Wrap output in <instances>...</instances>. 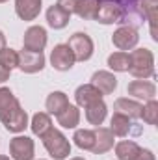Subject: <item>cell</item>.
Returning a JSON list of instances; mask_svg holds the SVG:
<instances>
[{"instance_id": "1", "label": "cell", "mask_w": 158, "mask_h": 160, "mask_svg": "<svg viewBox=\"0 0 158 160\" xmlns=\"http://www.w3.org/2000/svg\"><path fill=\"white\" fill-rule=\"evenodd\" d=\"M0 123L13 134H21L28 127V114L22 110L13 91L6 86L0 88Z\"/></svg>"}, {"instance_id": "2", "label": "cell", "mask_w": 158, "mask_h": 160, "mask_svg": "<svg viewBox=\"0 0 158 160\" xmlns=\"http://www.w3.org/2000/svg\"><path fill=\"white\" fill-rule=\"evenodd\" d=\"M130 65L128 73L138 80H147L155 77V54L149 48H132L128 52Z\"/></svg>"}, {"instance_id": "3", "label": "cell", "mask_w": 158, "mask_h": 160, "mask_svg": "<svg viewBox=\"0 0 158 160\" xmlns=\"http://www.w3.org/2000/svg\"><path fill=\"white\" fill-rule=\"evenodd\" d=\"M41 140H43L45 149L48 151V155L54 160H65L71 155V143L63 136L62 130H58V128L52 127L45 136H41Z\"/></svg>"}, {"instance_id": "4", "label": "cell", "mask_w": 158, "mask_h": 160, "mask_svg": "<svg viewBox=\"0 0 158 160\" xmlns=\"http://www.w3.org/2000/svg\"><path fill=\"white\" fill-rule=\"evenodd\" d=\"M95 21L104 24V26L106 24H117V22H125L126 21V13H125V9L119 6L117 2L101 0V6H99Z\"/></svg>"}, {"instance_id": "5", "label": "cell", "mask_w": 158, "mask_h": 160, "mask_svg": "<svg viewBox=\"0 0 158 160\" xmlns=\"http://www.w3.org/2000/svg\"><path fill=\"white\" fill-rule=\"evenodd\" d=\"M69 48L73 50V56L77 62H87L91 56H93V50H95V45L93 39L86 34V32H77L73 34L69 41H67Z\"/></svg>"}, {"instance_id": "6", "label": "cell", "mask_w": 158, "mask_h": 160, "mask_svg": "<svg viewBox=\"0 0 158 160\" xmlns=\"http://www.w3.org/2000/svg\"><path fill=\"white\" fill-rule=\"evenodd\" d=\"M138 41H140V34H138V30H136L134 26H130V24L119 26L117 30L114 32V36H112L114 47H116L117 50H123V52L136 48Z\"/></svg>"}, {"instance_id": "7", "label": "cell", "mask_w": 158, "mask_h": 160, "mask_svg": "<svg viewBox=\"0 0 158 160\" xmlns=\"http://www.w3.org/2000/svg\"><path fill=\"white\" fill-rule=\"evenodd\" d=\"M34 140L28 136H15L9 142V158L11 160H34Z\"/></svg>"}, {"instance_id": "8", "label": "cell", "mask_w": 158, "mask_h": 160, "mask_svg": "<svg viewBox=\"0 0 158 160\" xmlns=\"http://www.w3.org/2000/svg\"><path fill=\"white\" fill-rule=\"evenodd\" d=\"M75 56H73V50L69 48L67 43H60L52 48L50 52V63L56 71H69L73 69L75 65Z\"/></svg>"}, {"instance_id": "9", "label": "cell", "mask_w": 158, "mask_h": 160, "mask_svg": "<svg viewBox=\"0 0 158 160\" xmlns=\"http://www.w3.org/2000/svg\"><path fill=\"white\" fill-rule=\"evenodd\" d=\"M45 67V54L43 52H32V50H21L19 52V69L26 75L39 73Z\"/></svg>"}, {"instance_id": "10", "label": "cell", "mask_w": 158, "mask_h": 160, "mask_svg": "<svg viewBox=\"0 0 158 160\" xmlns=\"http://www.w3.org/2000/svg\"><path fill=\"white\" fill-rule=\"evenodd\" d=\"M47 30L43 26H30L24 32L22 38V47L24 50H32V52H43V48L47 47Z\"/></svg>"}, {"instance_id": "11", "label": "cell", "mask_w": 158, "mask_h": 160, "mask_svg": "<svg viewBox=\"0 0 158 160\" xmlns=\"http://www.w3.org/2000/svg\"><path fill=\"white\" fill-rule=\"evenodd\" d=\"M126 93L134 99L151 101V99L156 97V86L151 80H132L126 88Z\"/></svg>"}, {"instance_id": "12", "label": "cell", "mask_w": 158, "mask_h": 160, "mask_svg": "<svg viewBox=\"0 0 158 160\" xmlns=\"http://www.w3.org/2000/svg\"><path fill=\"white\" fill-rule=\"evenodd\" d=\"M114 143H116L114 132L108 127H97L95 128V143H93L91 153L93 155H104L110 149H114Z\"/></svg>"}, {"instance_id": "13", "label": "cell", "mask_w": 158, "mask_h": 160, "mask_svg": "<svg viewBox=\"0 0 158 160\" xmlns=\"http://www.w3.org/2000/svg\"><path fill=\"white\" fill-rule=\"evenodd\" d=\"M43 0H15V13L21 21H36L41 13Z\"/></svg>"}, {"instance_id": "14", "label": "cell", "mask_w": 158, "mask_h": 160, "mask_svg": "<svg viewBox=\"0 0 158 160\" xmlns=\"http://www.w3.org/2000/svg\"><path fill=\"white\" fill-rule=\"evenodd\" d=\"M89 84L95 86L102 95H110V93H114L117 89V78L110 71H97V73H93Z\"/></svg>"}, {"instance_id": "15", "label": "cell", "mask_w": 158, "mask_h": 160, "mask_svg": "<svg viewBox=\"0 0 158 160\" xmlns=\"http://www.w3.org/2000/svg\"><path fill=\"white\" fill-rule=\"evenodd\" d=\"M136 8H138L140 17H141L143 21H147V22H149L153 41H158L156 28H155V21H156V0H138Z\"/></svg>"}, {"instance_id": "16", "label": "cell", "mask_w": 158, "mask_h": 160, "mask_svg": "<svg viewBox=\"0 0 158 160\" xmlns=\"http://www.w3.org/2000/svg\"><path fill=\"white\" fill-rule=\"evenodd\" d=\"M141 108H143L141 102H138L134 99H128V97H121L114 102V110L117 114L126 116L128 119H140L141 118Z\"/></svg>"}, {"instance_id": "17", "label": "cell", "mask_w": 158, "mask_h": 160, "mask_svg": "<svg viewBox=\"0 0 158 160\" xmlns=\"http://www.w3.org/2000/svg\"><path fill=\"white\" fill-rule=\"evenodd\" d=\"M101 99H102V93H101L95 86H91V84H82V86L77 88V91H75L77 106H82V108H86V106H89L91 102L101 101Z\"/></svg>"}, {"instance_id": "18", "label": "cell", "mask_w": 158, "mask_h": 160, "mask_svg": "<svg viewBox=\"0 0 158 160\" xmlns=\"http://www.w3.org/2000/svg\"><path fill=\"white\" fill-rule=\"evenodd\" d=\"M84 110H86V119H87V123L93 125V127H101L104 123V119H106V116H108V106L104 104L102 99L91 102Z\"/></svg>"}, {"instance_id": "19", "label": "cell", "mask_w": 158, "mask_h": 160, "mask_svg": "<svg viewBox=\"0 0 158 160\" xmlns=\"http://www.w3.org/2000/svg\"><path fill=\"white\" fill-rule=\"evenodd\" d=\"M69 97L63 93V91H52L47 101H45V108H47V114H52V116H58L62 114L67 106H69Z\"/></svg>"}, {"instance_id": "20", "label": "cell", "mask_w": 158, "mask_h": 160, "mask_svg": "<svg viewBox=\"0 0 158 160\" xmlns=\"http://www.w3.org/2000/svg\"><path fill=\"white\" fill-rule=\"evenodd\" d=\"M71 21V15H67L65 11H62L56 4H52L48 9H47V22L50 28L54 30H63Z\"/></svg>"}, {"instance_id": "21", "label": "cell", "mask_w": 158, "mask_h": 160, "mask_svg": "<svg viewBox=\"0 0 158 160\" xmlns=\"http://www.w3.org/2000/svg\"><path fill=\"white\" fill-rule=\"evenodd\" d=\"M56 119H58V125L60 127H63V128H77L80 123V110L78 106H75V104H69L62 114H58L56 116Z\"/></svg>"}, {"instance_id": "22", "label": "cell", "mask_w": 158, "mask_h": 160, "mask_svg": "<svg viewBox=\"0 0 158 160\" xmlns=\"http://www.w3.org/2000/svg\"><path fill=\"white\" fill-rule=\"evenodd\" d=\"M110 130L114 132V136L125 138V136L130 134V130H132V123H130V119H128L126 116L114 112V116H112V119H110Z\"/></svg>"}, {"instance_id": "23", "label": "cell", "mask_w": 158, "mask_h": 160, "mask_svg": "<svg viewBox=\"0 0 158 160\" xmlns=\"http://www.w3.org/2000/svg\"><path fill=\"white\" fill-rule=\"evenodd\" d=\"M30 128H32V132L36 134V136H45L50 128H52V119H50V114H47V112H37V114H34V118H32V123H30Z\"/></svg>"}, {"instance_id": "24", "label": "cell", "mask_w": 158, "mask_h": 160, "mask_svg": "<svg viewBox=\"0 0 158 160\" xmlns=\"http://www.w3.org/2000/svg\"><path fill=\"white\" fill-rule=\"evenodd\" d=\"M128 65H130V56L128 52H123V50H116L108 56V67L114 71V73H126L128 71Z\"/></svg>"}, {"instance_id": "25", "label": "cell", "mask_w": 158, "mask_h": 160, "mask_svg": "<svg viewBox=\"0 0 158 160\" xmlns=\"http://www.w3.org/2000/svg\"><path fill=\"white\" fill-rule=\"evenodd\" d=\"M99 6H101V0H80L75 13L84 21H95Z\"/></svg>"}, {"instance_id": "26", "label": "cell", "mask_w": 158, "mask_h": 160, "mask_svg": "<svg viewBox=\"0 0 158 160\" xmlns=\"http://www.w3.org/2000/svg\"><path fill=\"white\" fill-rule=\"evenodd\" d=\"M140 149L141 147L134 140H123V142L116 143V157H117V160H132Z\"/></svg>"}, {"instance_id": "27", "label": "cell", "mask_w": 158, "mask_h": 160, "mask_svg": "<svg viewBox=\"0 0 158 160\" xmlns=\"http://www.w3.org/2000/svg\"><path fill=\"white\" fill-rule=\"evenodd\" d=\"M75 140V145L82 149V151H91L93 149V143H95V130H89V128H78L73 136Z\"/></svg>"}, {"instance_id": "28", "label": "cell", "mask_w": 158, "mask_h": 160, "mask_svg": "<svg viewBox=\"0 0 158 160\" xmlns=\"http://www.w3.org/2000/svg\"><path fill=\"white\" fill-rule=\"evenodd\" d=\"M0 65H4L9 71L17 69L19 67V52L13 50V48H9V47H6L4 50H0Z\"/></svg>"}, {"instance_id": "29", "label": "cell", "mask_w": 158, "mask_h": 160, "mask_svg": "<svg viewBox=\"0 0 158 160\" xmlns=\"http://www.w3.org/2000/svg\"><path fill=\"white\" fill-rule=\"evenodd\" d=\"M147 125H156L158 123V101L156 99H151L147 101V104L141 108V118Z\"/></svg>"}, {"instance_id": "30", "label": "cell", "mask_w": 158, "mask_h": 160, "mask_svg": "<svg viewBox=\"0 0 158 160\" xmlns=\"http://www.w3.org/2000/svg\"><path fill=\"white\" fill-rule=\"evenodd\" d=\"M78 2L80 0H56V6L62 11H65L67 15H73L75 9H77V6H78Z\"/></svg>"}, {"instance_id": "31", "label": "cell", "mask_w": 158, "mask_h": 160, "mask_svg": "<svg viewBox=\"0 0 158 160\" xmlns=\"http://www.w3.org/2000/svg\"><path fill=\"white\" fill-rule=\"evenodd\" d=\"M112 2H117L119 6L125 9V13H126V21H128V17H130L132 9L136 8V4H138V0H112ZM126 21H125V22H126Z\"/></svg>"}, {"instance_id": "32", "label": "cell", "mask_w": 158, "mask_h": 160, "mask_svg": "<svg viewBox=\"0 0 158 160\" xmlns=\"http://www.w3.org/2000/svg\"><path fill=\"white\" fill-rule=\"evenodd\" d=\"M132 160H156V157H155V153H153L151 149H140L138 155Z\"/></svg>"}, {"instance_id": "33", "label": "cell", "mask_w": 158, "mask_h": 160, "mask_svg": "<svg viewBox=\"0 0 158 160\" xmlns=\"http://www.w3.org/2000/svg\"><path fill=\"white\" fill-rule=\"evenodd\" d=\"M9 75H11V71L6 69L4 65H0V82H6V80L9 78Z\"/></svg>"}, {"instance_id": "34", "label": "cell", "mask_w": 158, "mask_h": 160, "mask_svg": "<svg viewBox=\"0 0 158 160\" xmlns=\"http://www.w3.org/2000/svg\"><path fill=\"white\" fill-rule=\"evenodd\" d=\"M6 48V36H4V32L0 30V50H4Z\"/></svg>"}, {"instance_id": "35", "label": "cell", "mask_w": 158, "mask_h": 160, "mask_svg": "<svg viewBox=\"0 0 158 160\" xmlns=\"http://www.w3.org/2000/svg\"><path fill=\"white\" fill-rule=\"evenodd\" d=\"M0 160H11L7 155H0Z\"/></svg>"}, {"instance_id": "36", "label": "cell", "mask_w": 158, "mask_h": 160, "mask_svg": "<svg viewBox=\"0 0 158 160\" xmlns=\"http://www.w3.org/2000/svg\"><path fill=\"white\" fill-rule=\"evenodd\" d=\"M71 160H86V158H82V157H75V158H71Z\"/></svg>"}, {"instance_id": "37", "label": "cell", "mask_w": 158, "mask_h": 160, "mask_svg": "<svg viewBox=\"0 0 158 160\" xmlns=\"http://www.w3.org/2000/svg\"><path fill=\"white\" fill-rule=\"evenodd\" d=\"M4 2H7V0H0V4H4Z\"/></svg>"}]
</instances>
